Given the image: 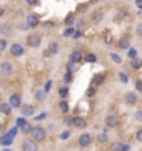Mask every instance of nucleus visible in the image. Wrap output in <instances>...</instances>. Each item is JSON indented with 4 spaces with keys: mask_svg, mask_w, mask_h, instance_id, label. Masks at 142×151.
Returning a JSON list of instances; mask_svg holds the SVG:
<instances>
[{
    "mask_svg": "<svg viewBox=\"0 0 142 151\" xmlns=\"http://www.w3.org/2000/svg\"><path fill=\"white\" fill-rule=\"evenodd\" d=\"M90 143H92V136H90V134H82V136L79 138V144H80V148H87Z\"/></svg>",
    "mask_w": 142,
    "mask_h": 151,
    "instance_id": "nucleus-5",
    "label": "nucleus"
},
{
    "mask_svg": "<svg viewBox=\"0 0 142 151\" xmlns=\"http://www.w3.org/2000/svg\"><path fill=\"white\" fill-rule=\"evenodd\" d=\"M135 87H137V91H142V81H137Z\"/></svg>",
    "mask_w": 142,
    "mask_h": 151,
    "instance_id": "nucleus-45",
    "label": "nucleus"
},
{
    "mask_svg": "<svg viewBox=\"0 0 142 151\" xmlns=\"http://www.w3.org/2000/svg\"><path fill=\"white\" fill-rule=\"evenodd\" d=\"M112 148L114 150H124V151L130 150V146H127V144H112Z\"/></svg>",
    "mask_w": 142,
    "mask_h": 151,
    "instance_id": "nucleus-20",
    "label": "nucleus"
},
{
    "mask_svg": "<svg viewBox=\"0 0 142 151\" xmlns=\"http://www.w3.org/2000/svg\"><path fill=\"white\" fill-rule=\"evenodd\" d=\"M35 96L39 97V99H42V97H44V94H42V92H35Z\"/></svg>",
    "mask_w": 142,
    "mask_h": 151,
    "instance_id": "nucleus-47",
    "label": "nucleus"
},
{
    "mask_svg": "<svg viewBox=\"0 0 142 151\" xmlns=\"http://www.w3.org/2000/svg\"><path fill=\"white\" fill-rule=\"evenodd\" d=\"M32 136H34V141H44L45 136H47V133L44 128H34L32 129Z\"/></svg>",
    "mask_w": 142,
    "mask_h": 151,
    "instance_id": "nucleus-1",
    "label": "nucleus"
},
{
    "mask_svg": "<svg viewBox=\"0 0 142 151\" xmlns=\"http://www.w3.org/2000/svg\"><path fill=\"white\" fill-rule=\"evenodd\" d=\"M57 50H59V44H57V42H54V44L50 45V52H52V54H55Z\"/></svg>",
    "mask_w": 142,
    "mask_h": 151,
    "instance_id": "nucleus-29",
    "label": "nucleus"
},
{
    "mask_svg": "<svg viewBox=\"0 0 142 151\" xmlns=\"http://www.w3.org/2000/svg\"><path fill=\"white\" fill-rule=\"evenodd\" d=\"M135 119H137V121H142V111H137V113H135Z\"/></svg>",
    "mask_w": 142,
    "mask_h": 151,
    "instance_id": "nucleus-37",
    "label": "nucleus"
},
{
    "mask_svg": "<svg viewBox=\"0 0 142 151\" xmlns=\"http://www.w3.org/2000/svg\"><path fill=\"white\" fill-rule=\"evenodd\" d=\"M25 124H27V121H25L24 117H19V119H17V126H19V128H22V126H25Z\"/></svg>",
    "mask_w": 142,
    "mask_h": 151,
    "instance_id": "nucleus-30",
    "label": "nucleus"
},
{
    "mask_svg": "<svg viewBox=\"0 0 142 151\" xmlns=\"http://www.w3.org/2000/svg\"><path fill=\"white\" fill-rule=\"evenodd\" d=\"M0 113H2V114H10V113H12V104L10 103H2L0 104Z\"/></svg>",
    "mask_w": 142,
    "mask_h": 151,
    "instance_id": "nucleus-10",
    "label": "nucleus"
},
{
    "mask_svg": "<svg viewBox=\"0 0 142 151\" xmlns=\"http://www.w3.org/2000/svg\"><path fill=\"white\" fill-rule=\"evenodd\" d=\"M135 34L142 37V24H139V25H137V29H135Z\"/></svg>",
    "mask_w": 142,
    "mask_h": 151,
    "instance_id": "nucleus-34",
    "label": "nucleus"
},
{
    "mask_svg": "<svg viewBox=\"0 0 142 151\" xmlns=\"http://www.w3.org/2000/svg\"><path fill=\"white\" fill-rule=\"evenodd\" d=\"M20 129H22V133H25V134H28V133H32V129H34V128H32L30 124H25V126H22Z\"/></svg>",
    "mask_w": 142,
    "mask_h": 151,
    "instance_id": "nucleus-21",
    "label": "nucleus"
},
{
    "mask_svg": "<svg viewBox=\"0 0 142 151\" xmlns=\"http://www.w3.org/2000/svg\"><path fill=\"white\" fill-rule=\"evenodd\" d=\"M129 57H135V50H134V49H130V50H129Z\"/></svg>",
    "mask_w": 142,
    "mask_h": 151,
    "instance_id": "nucleus-46",
    "label": "nucleus"
},
{
    "mask_svg": "<svg viewBox=\"0 0 142 151\" xmlns=\"http://www.w3.org/2000/svg\"><path fill=\"white\" fill-rule=\"evenodd\" d=\"M40 35L39 34H32V35H28V39H27V44L30 45V47H39L40 45Z\"/></svg>",
    "mask_w": 142,
    "mask_h": 151,
    "instance_id": "nucleus-2",
    "label": "nucleus"
},
{
    "mask_svg": "<svg viewBox=\"0 0 142 151\" xmlns=\"http://www.w3.org/2000/svg\"><path fill=\"white\" fill-rule=\"evenodd\" d=\"M110 59H112V61L115 62V64H121V55H117V54H110Z\"/></svg>",
    "mask_w": 142,
    "mask_h": 151,
    "instance_id": "nucleus-24",
    "label": "nucleus"
},
{
    "mask_svg": "<svg viewBox=\"0 0 142 151\" xmlns=\"http://www.w3.org/2000/svg\"><path fill=\"white\" fill-rule=\"evenodd\" d=\"M12 139H14V136L8 133V134H5V136H0V144H3V146H7V144L12 143Z\"/></svg>",
    "mask_w": 142,
    "mask_h": 151,
    "instance_id": "nucleus-13",
    "label": "nucleus"
},
{
    "mask_svg": "<svg viewBox=\"0 0 142 151\" xmlns=\"http://www.w3.org/2000/svg\"><path fill=\"white\" fill-rule=\"evenodd\" d=\"M10 54L15 55V57H19V55L24 54V47H22L20 44H14V45H10Z\"/></svg>",
    "mask_w": 142,
    "mask_h": 151,
    "instance_id": "nucleus-7",
    "label": "nucleus"
},
{
    "mask_svg": "<svg viewBox=\"0 0 142 151\" xmlns=\"http://www.w3.org/2000/svg\"><path fill=\"white\" fill-rule=\"evenodd\" d=\"M125 10H119V12H117V14H115V17H114V20H117V22H122L124 20V17H125Z\"/></svg>",
    "mask_w": 142,
    "mask_h": 151,
    "instance_id": "nucleus-18",
    "label": "nucleus"
},
{
    "mask_svg": "<svg viewBox=\"0 0 142 151\" xmlns=\"http://www.w3.org/2000/svg\"><path fill=\"white\" fill-rule=\"evenodd\" d=\"M8 103L12 104V108H20V106H22V103H20V96H19V94H14V96H10Z\"/></svg>",
    "mask_w": 142,
    "mask_h": 151,
    "instance_id": "nucleus-9",
    "label": "nucleus"
},
{
    "mask_svg": "<svg viewBox=\"0 0 142 151\" xmlns=\"http://www.w3.org/2000/svg\"><path fill=\"white\" fill-rule=\"evenodd\" d=\"M104 39H105V42H110V41H112V35H110V32H105V37H104Z\"/></svg>",
    "mask_w": 142,
    "mask_h": 151,
    "instance_id": "nucleus-39",
    "label": "nucleus"
},
{
    "mask_svg": "<svg viewBox=\"0 0 142 151\" xmlns=\"http://www.w3.org/2000/svg\"><path fill=\"white\" fill-rule=\"evenodd\" d=\"M0 32L3 35H8L10 34V27H8V25H2V27H0Z\"/></svg>",
    "mask_w": 142,
    "mask_h": 151,
    "instance_id": "nucleus-23",
    "label": "nucleus"
},
{
    "mask_svg": "<svg viewBox=\"0 0 142 151\" xmlns=\"http://www.w3.org/2000/svg\"><path fill=\"white\" fill-rule=\"evenodd\" d=\"M130 66L134 69H141L142 67V61L141 59H137V57H132V61H130Z\"/></svg>",
    "mask_w": 142,
    "mask_h": 151,
    "instance_id": "nucleus-17",
    "label": "nucleus"
},
{
    "mask_svg": "<svg viewBox=\"0 0 142 151\" xmlns=\"http://www.w3.org/2000/svg\"><path fill=\"white\" fill-rule=\"evenodd\" d=\"M50 87H52V82H50V81H48V82H45V87H44V89H45V92H48V91H50Z\"/></svg>",
    "mask_w": 142,
    "mask_h": 151,
    "instance_id": "nucleus-40",
    "label": "nucleus"
},
{
    "mask_svg": "<svg viewBox=\"0 0 142 151\" xmlns=\"http://www.w3.org/2000/svg\"><path fill=\"white\" fill-rule=\"evenodd\" d=\"M135 138H137V141H141V143H142V129H139V131H137Z\"/></svg>",
    "mask_w": 142,
    "mask_h": 151,
    "instance_id": "nucleus-35",
    "label": "nucleus"
},
{
    "mask_svg": "<svg viewBox=\"0 0 142 151\" xmlns=\"http://www.w3.org/2000/svg\"><path fill=\"white\" fill-rule=\"evenodd\" d=\"M37 148V144L34 143V141H25V143L22 144V150H25V151H32Z\"/></svg>",
    "mask_w": 142,
    "mask_h": 151,
    "instance_id": "nucleus-14",
    "label": "nucleus"
},
{
    "mask_svg": "<svg viewBox=\"0 0 142 151\" xmlns=\"http://www.w3.org/2000/svg\"><path fill=\"white\" fill-rule=\"evenodd\" d=\"M74 32H75V29L69 27L67 30H65V32H64V35H65V37H72V35H74Z\"/></svg>",
    "mask_w": 142,
    "mask_h": 151,
    "instance_id": "nucleus-25",
    "label": "nucleus"
},
{
    "mask_svg": "<svg viewBox=\"0 0 142 151\" xmlns=\"http://www.w3.org/2000/svg\"><path fill=\"white\" fill-rule=\"evenodd\" d=\"M27 24H28V27H35L37 24H39V15H35V14H30L27 17Z\"/></svg>",
    "mask_w": 142,
    "mask_h": 151,
    "instance_id": "nucleus-11",
    "label": "nucleus"
},
{
    "mask_svg": "<svg viewBox=\"0 0 142 151\" xmlns=\"http://www.w3.org/2000/svg\"><path fill=\"white\" fill-rule=\"evenodd\" d=\"M64 81H65V82H70V81H72V72H70V69H69V72L65 74V77H64Z\"/></svg>",
    "mask_w": 142,
    "mask_h": 151,
    "instance_id": "nucleus-32",
    "label": "nucleus"
},
{
    "mask_svg": "<svg viewBox=\"0 0 142 151\" xmlns=\"http://www.w3.org/2000/svg\"><path fill=\"white\" fill-rule=\"evenodd\" d=\"M125 101H127V104H130V106H132V104L137 103V96H135L134 92H129L127 96H125Z\"/></svg>",
    "mask_w": 142,
    "mask_h": 151,
    "instance_id": "nucleus-16",
    "label": "nucleus"
},
{
    "mask_svg": "<svg viewBox=\"0 0 142 151\" xmlns=\"http://www.w3.org/2000/svg\"><path fill=\"white\" fill-rule=\"evenodd\" d=\"M59 94H60L62 97H65L69 94V89H67V87H60V89H59Z\"/></svg>",
    "mask_w": 142,
    "mask_h": 151,
    "instance_id": "nucleus-27",
    "label": "nucleus"
},
{
    "mask_svg": "<svg viewBox=\"0 0 142 151\" xmlns=\"http://www.w3.org/2000/svg\"><path fill=\"white\" fill-rule=\"evenodd\" d=\"M69 136H70V133H69V131H65V133H62V136H60V138H62V139H67Z\"/></svg>",
    "mask_w": 142,
    "mask_h": 151,
    "instance_id": "nucleus-42",
    "label": "nucleus"
},
{
    "mask_svg": "<svg viewBox=\"0 0 142 151\" xmlns=\"http://www.w3.org/2000/svg\"><path fill=\"white\" fill-rule=\"evenodd\" d=\"M119 79H121L122 82H129V77L125 76V72H119Z\"/></svg>",
    "mask_w": 142,
    "mask_h": 151,
    "instance_id": "nucleus-26",
    "label": "nucleus"
},
{
    "mask_svg": "<svg viewBox=\"0 0 142 151\" xmlns=\"http://www.w3.org/2000/svg\"><path fill=\"white\" fill-rule=\"evenodd\" d=\"M27 3H28V5H37V3H39V0H27Z\"/></svg>",
    "mask_w": 142,
    "mask_h": 151,
    "instance_id": "nucleus-44",
    "label": "nucleus"
},
{
    "mask_svg": "<svg viewBox=\"0 0 142 151\" xmlns=\"http://www.w3.org/2000/svg\"><path fill=\"white\" fill-rule=\"evenodd\" d=\"M82 61V54L80 52H79V50H75V52H72V54H70V62H80Z\"/></svg>",
    "mask_w": 142,
    "mask_h": 151,
    "instance_id": "nucleus-15",
    "label": "nucleus"
},
{
    "mask_svg": "<svg viewBox=\"0 0 142 151\" xmlns=\"http://www.w3.org/2000/svg\"><path fill=\"white\" fill-rule=\"evenodd\" d=\"M117 45H119V49H129L130 47V39L129 37H122Z\"/></svg>",
    "mask_w": 142,
    "mask_h": 151,
    "instance_id": "nucleus-12",
    "label": "nucleus"
},
{
    "mask_svg": "<svg viewBox=\"0 0 142 151\" xmlns=\"http://www.w3.org/2000/svg\"><path fill=\"white\" fill-rule=\"evenodd\" d=\"M20 114L22 116H32V114H34V106H30V104H22Z\"/></svg>",
    "mask_w": 142,
    "mask_h": 151,
    "instance_id": "nucleus-4",
    "label": "nucleus"
},
{
    "mask_svg": "<svg viewBox=\"0 0 142 151\" xmlns=\"http://www.w3.org/2000/svg\"><path fill=\"white\" fill-rule=\"evenodd\" d=\"M59 108H60V109L64 111V113H65V111L69 109V106H67V103H65V101H60V104H59Z\"/></svg>",
    "mask_w": 142,
    "mask_h": 151,
    "instance_id": "nucleus-31",
    "label": "nucleus"
},
{
    "mask_svg": "<svg viewBox=\"0 0 142 151\" xmlns=\"http://www.w3.org/2000/svg\"><path fill=\"white\" fill-rule=\"evenodd\" d=\"M0 74L2 76L12 74V66H10V62H2V64H0Z\"/></svg>",
    "mask_w": 142,
    "mask_h": 151,
    "instance_id": "nucleus-6",
    "label": "nucleus"
},
{
    "mask_svg": "<svg viewBox=\"0 0 142 151\" xmlns=\"http://www.w3.org/2000/svg\"><path fill=\"white\" fill-rule=\"evenodd\" d=\"M95 92V89H94V86H92V87H90V89H87V96H92V94H94Z\"/></svg>",
    "mask_w": 142,
    "mask_h": 151,
    "instance_id": "nucleus-43",
    "label": "nucleus"
},
{
    "mask_svg": "<svg viewBox=\"0 0 142 151\" xmlns=\"http://www.w3.org/2000/svg\"><path fill=\"white\" fill-rule=\"evenodd\" d=\"M3 12H5V8H3V7H0V17L3 15Z\"/></svg>",
    "mask_w": 142,
    "mask_h": 151,
    "instance_id": "nucleus-48",
    "label": "nucleus"
},
{
    "mask_svg": "<svg viewBox=\"0 0 142 151\" xmlns=\"http://www.w3.org/2000/svg\"><path fill=\"white\" fill-rule=\"evenodd\" d=\"M135 7L142 10V0H135Z\"/></svg>",
    "mask_w": 142,
    "mask_h": 151,
    "instance_id": "nucleus-41",
    "label": "nucleus"
},
{
    "mask_svg": "<svg viewBox=\"0 0 142 151\" xmlns=\"http://www.w3.org/2000/svg\"><path fill=\"white\" fill-rule=\"evenodd\" d=\"M5 47H7V42L3 39H0V50H5Z\"/></svg>",
    "mask_w": 142,
    "mask_h": 151,
    "instance_id": "nucleus-33",
    "label": "nucleus"
},
{
    "mask_svg": "<svg viewBox=\"0 0 142 151\" xmlns=\"http://www.w3.org/2000/svg\"><path fill=\"white\" fill-rule=\"evenodd\" d=\"M105 141H107V136H105V134H100V136H99V143H105Z\"/></svg>",
    "mask_w": 142,
    "mask_h": 151,
    "instance_id": "nucleus-36",
    "label": "nucleus"
},
{
    "mask_svg": "<svg viewBox=\"0 0 142 151\" xmlns=\"http://www.w3.org/2000/svg\"><path fill=\"white\" fill-rule=\"evenodd\" d=\"M85 61H87V62H95V61H97V57H95L94 54H87V57H85Z\"/></svg>",
    "mask_w": 142,
    "mask_h": 151,
    "instance_id": "nucleus-28",
    "label": "nucleus"
},
{
    "mask_svg": "<svg viewBox=\"0 0 142 151\" xmlns=\"http://www.w3.org/2000/svg\"><path fill=\"white\" fill-rule=\"evenodd\" d=\"M102 19V12H94V14H92V20L94 22H99Z\"/></svg>",
    "mask_w": 142,
    "mask_h": 151,
    "instance_id": "nucleus-22",
    "label": "nucleus"
},
{
    "mask_svg": "<svg viewBox=\"0 0 142 151\" xmlns=\"http://www.w3.org/2000/svg\"><path fill=\"white\" fill-rule=\"evenodd\" d=\"M102 81H104V76H102V74H97V76L94 77V81H92V86L95 87V86H97V84H100Z\"/></svg>",
    "mask_w": 142,
    "mask_h": 151,
    "instance_id": "nucleus-19",
    "label": "nucleus"
},
{
    "mask_svg": "<svg viewBox=\"0 0 142 151\" xmlns=\"http://www.w3.org/2000/svg\"><path fill=\"white\" fill-rule=\"evenodd\" d=\"M72 37H74V39H79V37H82V32H80V30H75Z\"/></svg>",
    "mask_w": 142,
    "mask_h": 151,
    "instance_id": "nucleus-38",
    "label": "nucleus"
},
{
    "mask_svg": "<svg viewBox=\"0 0 142 151\" xmlns=\"http://www.w3.org/2000/svg\"><path fill=\"white\" fill-rule=\"evenodd\" d=\"M117 123H119V117H117V114H107V117H105V124H107L109 128H115V126H117Z\"/></svg>",
    "mask_w": 142,
    "mask_h": 151,
    "instance_id": "nucleus-3",
    "label": "nucleus"
},
{
    "mask_svg": "<svg viewBox=\"0 0 142 151\" xmlns=\"http://www.w3.org/2000/svg\"><path fill=\"white\" fill-rule=\"evenodd\" d=\"M72 124H74L75 128H85V124H87V121H85L84 117L77 116V117H74V119H72Z\"/></svg>",
    "mask_w": 142,
    "mask_h": 151,
    "instance_id": "nucleus-8",
    "label": "nucleus"
}]
</instances>
